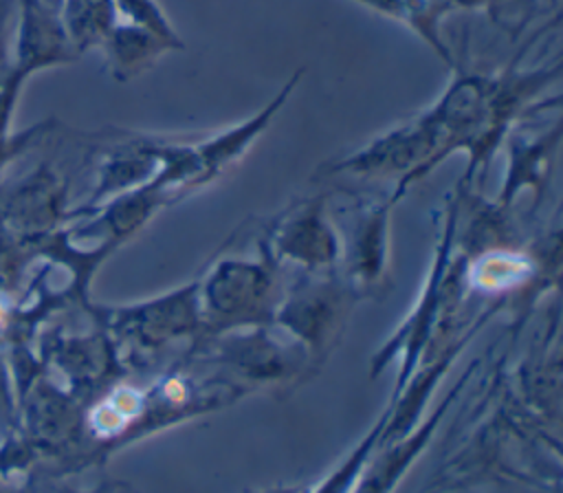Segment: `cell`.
<instances>
[{
  "instance_id": "cell-11",
  "label": "cell",
  "mask_w": 563,
  "mask_h": 493,
  "mask_svg": "<svg viewBox=\"0 0 563 493\" xmlns=\"http://www.w3.org/2000/svg\"><path fill=\"white\" fill-rule=\"evenodd\" d=\"M15 0H0V88L15 70Z\"/></svg>"
},
{
  "instance_id": "cell-13",
  "label": "cell",
  "mask_w": 563,
  "mask_h": 493,
  "mask_svg": "<svg viewBox=\"0 0 563 493\" xmlns=\"http://www.w3.org/2000/svg\"><path fill=\"white\" fill-rule=\"evenodd\" d=\"M541 2H545L548 7H552L554 11H559V0H541Z\"/></svg>"
},
{
  "instance_id": "cell-3",
  "label": "cell",
  "mask_w": 563,
  "mask_h": 493,
  "mask_svg": "<svg viewBox=\"0 0 563 493\" xmlns=\"http://www.w3.org/2000/svg\"><path fill=\"white\" fill-rule=\"evenodd\" d=\"M530 119V117H528ZM528 119L515 123L506 134L508 145V178L501 198L508 200L521 185H539L554 158L561 143V117H554L548 128H528Z\"/></svg>"
},
{
  "instance_id": "cell-10",
  "label": "cell",
  "mask_w": 563,
  "mask_h": 493,
  "mask_svg": "<svg viewBox=\"0 0 563 493\" xmlns=\"http://www.w3.org/2000/svg\"><path fill=\"white\" fill-rule=\"evenodd\" d=\"M117 9V22H128L134 26H143L165 42H169L176 51L185 48V42L172 26L167 13L156 0H114Z\"/></svg>"
},
{
  "instance_id": "cell-4",
  "label": "cell",
  "mask_w": 563,
  "mask_h": 493,
  "mask_svg": "<svg viewBox=\"0 0 563 493\" xmlns=\"http://www.w3.org/2000/svg\"><path fill=\"white\" fill-rule=\"evenodd\" d=\"M271 291V273L262 264L224 262L209 277L207 299L213 313L233 317L262 310Z\"/></svg>"
},
{
  "instance_id": "cell-7",
  "label": "cell",
  "mask_w": 563,
  "mask_h": 493,
  "mask_svg": "<svg viewBox=\"0 0 563 493\" xmlns=\"http://www.w3.org/2000/svg\"><path fill=\"white\" fill-rule=\"evenodd\" d=\"M277 249L308 266H325L336 255V240L330 227L321 218V207L317 202L299 209L290 218L277 238Z\"/></svg>"
},
{
  "instance_id": "cell-9",
  "label": "cell",
  "mask_w": 563,
  "mask_h": 493,
  "mask_svg": "<svg viewBox=\"0 0 563 493\" xmlns=\"http://www.w3.org/2000/svg\"><path fill=\"white\" fill-rule=\"evenodd\" d=\"M451 11H484L490 24L512 42L523 35L541 9V0H446Z\"/></svg>"
},
{
  "instance_id": "cell-5",
  "label": "cell",
  "mask_w": 563,
  "mask_h": 493,
  "mask_svg": "<svg viewBox=\"0 0 563 493\" xmlns=\"http://www.w3.org/2000/svg\"><path fill=\"white\" fill-rule=\"evenodd\" d=\"M101 51L110 77L114 81H130L154 68L165 53L176 48L143 26L117 22L103 40Z\"/></svg>"
},
{
  "instance_id": "cell-2",
  "label": "cell",
  "mask_w": 563,
  "mask_h": 493,
  "mask_svg": "<svg viewBox=\"0 0 563 493\" xmlns=\"http://www.w3.org/2000/svg\"><path fill=\"white\" fill-rule=\"evenodd\" d=\"M15 73L31 75L70 64L79 55L59 18V0H15Z\"/></svg>"
},
{
  "instance_id": "cell-8",
  "label": "cell",
  "mask_w": 563,
  "mask_h": 493,
  "mask_svg": "<svg viewBox=\"0 0 563 493\" xmlns=\"http://www.w3.org/2000/svg\"><path fill=\"white\" fill-rule=\"evenodd\" d=\"M59 18L77 55L101 48L117 24L114 0H59Z\"/></svg>"
},
{
  "instance_id": "cell-12",
  "label": "cell",
  "mask_w": 563,
  "mask_h": 493,
  "mask_svg": "<svg viewBox=\"0 0 563 493\" xmlns=\"http://www.w3.org/2000/svg\"><path fill=\"white\" fill-rule=\"evenodd\" d=\"M24 81L26 79L13 70L11 79L0 88V139L9 136V125L13 121L15 103H18V97H20V90H22Z\"/></svg>"
},
{
  "instance_id": "cell-1",
  "label": "cell",
  "mask_w": 563,
  "mask_h": 493,
  "mask_svg": "<svg viewBox=\"0 0 563 493\" xmlns=\"http://www.w3.org/2000/svg\"><path fill=\"white\" fill-rule=\"evenodd\" d=\"M438 154L440 132L429 108H424L374 136L339 163H330V169L361 176H402L400 185H405L435 167Z\"/></svg>"
},
{
  "instance_id": "cell-6",
  "label": "cell",
  "mask_w": 563,
  "mask_h": 493,
  "mask_svg": "<svg viewBox=\"0 0 563 493\" xmlns=\"http://www.w3.org/2000/svg\"><path fill=\"white\" fill-rule=\"evenodd\" d=\"M352 2L411 29L449 68H455V57L442 33V20L451 13L446 0H352Z\"/></svg>"
}]
</instances>
